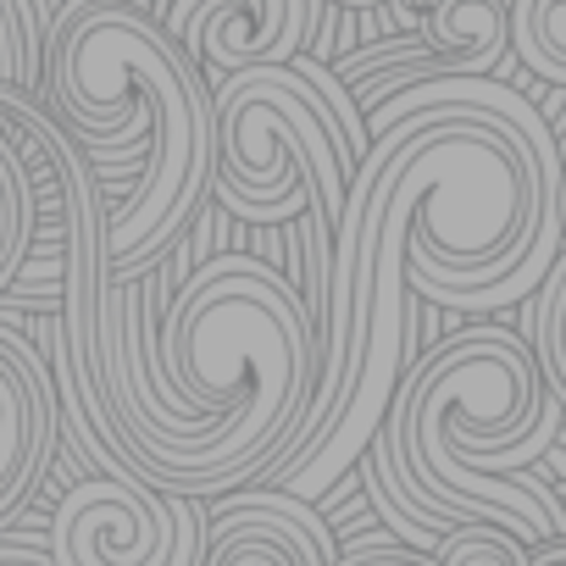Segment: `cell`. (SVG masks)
<instances>
[{"mask_svg":"<svg viewBox=\"0 0 566 566\" xmlns=\"http://www.w3.org/2000/svg\"><path fill=\"white\" fill-rule=\"evenodd\" d=\"M56 378L40 350L0 328V527H7L40 489L56 455Z\"/></svg>","mask_w":566,"mask_h":566,"instance_id":"cell-6","label":"cell"},{"mask_svg":"<svg viewBox=\"0 0 566 566\" xmlns=\"http://www.w3.org/2000/svg\"><path fill=\"white\" fill-rule=\"evenodd\" d=\"M0 78L34 90V40H29V7L0 0Z\"/></svg>","mask_w":566,"mask_h":566,"instance_id":"cell-12","label":"cell"},{"mask_svg":"<svg viewBox=\"0 0 566 566\" xmlns=\"http://www.w3.org/2000/svg\"><path fill=\"white\" fill-rule=\"evenodd\" d=\"M0 566H51V560H40L34 549H0Z\"/></svg>","mask_w":566,"mask_h":566,"instance_id":"cell-15","label":"cell"},{"mask_svg":"<svg viewBox=\"0 0 566 566\" xmlns=\"http://www.w3.org/2000/svg\"><path fill=\"white\" fill-rule=\"evenodd\" d=\"M511 45L538 78L566 84V0H511Z\"/></svg>","mask_w":566,"mask_h":566,"instance_id":"cell-10","label":"cell"},{"mask_svg":"<svg viewBox=\"0 0 566 566\" xmlns=\"http://www.w3.org/2000/svg\"><path fill=\"white\" fill-rule=\"evenodd\" d=\"M34 184H29V167L18 161V150L0 139V295L18 283V266L29 255V239H34Z\"/></svg>","mask_w":566,"mask_h":566,"instance_id":"cell-9","label":"cell"},{"mask_svg":"<svg viewBox=\"0 0 566 566\" xmlns=\"http://www.w3.org/2000/svg\"><path fill=\"white\" fill-rule=\"evenodd\" d=\"M200 544V500L161 494L134 472L73 483L51 516V566H195Z\"/></svg>","mask_w":566,"mask_h":566,"instance_id":"cell-4","label":"cell"},{"mask_svg":"<svg viewBox=\"0 0 566 566\" xmlns=\"http://www.w3.org/2000/svg\"><path fill=\"white\" fill-rule=\"evenodd\" d=\"M433 566H533V544H522L511 527L494 522H461L439 533Z\"/></svg>","mask_w":566,"mask_h":566,"instance_id":"cell-11","label":"cell"},{"mask_svg":"<svg viewBox=\"0 0 566 566\" xmlns=\"http://www.w3.org/2000/svg\"><path fill=\"white\" fill-rule=\"evenodd\" d=\"M334 7H384V0H334Z\"/></svg>","mask_w":566,"mask_h":566,"instance_id":"cell-17","label":"cell"},{"mask_svg":"<svg viewBox=\"0 0 566 566\" xmlns=\"http://www.w3.org/2000/svg\"><path fill=\"white\" fill-rule=\"evenodd\" d=\"M161 29L217 73L290 62V0H145Z\"/></svg>","mask_w":566,"mask_h":566,"instance_id":"cell-7","label":"cell"},{"mask_svg":"<svg viewBox=\"0 0 566 566\" xmlns=\"http://www.w3.org/2000/svg\"><path fill=\"white\" fill-rule=\"evenodd\" d=\"M161 422L117 439V461L189 500L261 483L317 384V345L290 277L261 255H211L161 317Z\"/></svg>","mask_w":566,"mask_h":566,"instance_id":"cell-2","label":"cell"},{"mask_svg":"<svg viewBox=\"0 0 566 566\" xmlns=\"http://www.w3.org/2000/svg\"><path fill=\"white\" fill-rule=\"evenodd\" d=\"M334 566H433V555H411L400 544H356Z\"/></svg>","mask_w":566,"mask_h":566,"instance_id":"cell-13","label":"cell"},{"mask_svg":"<svg viewBox=\"0 0 566 566\" xmlns=\"http://www.w3.org/2000/svg\"><path fill=\"white\" fill-rule=\"evenodd\" d=\"M18 7H34V0H18Z\"/></svg>","mask_w":566,"mask_h":566,"instance_id":"cell-18","label":"cell"},{"mask_svg":"<svg viewBox=\"0 0 566 566\" xmlns=\"http://www.w3.org/2000/svg\"><path fill=\"white\" fill-rule=\"evenodd\" d=\"M339 544L317 522L312 500L290 489H228L222 511L206 516L195 566H334Z\"/></svg>","mask_w":566,"mask_h":566,"instance_id":"cell-5","label":"cell"},{"mask_svg":"<svg viewBox=\"0 0 566 566\" xmlns=\"http://www.w3.org/2000/svg\"><path fill=\"white\" fill-rule=\"evenodd\" d=\"M560 433V400L549 395L533 345L511 328H472L406 361L378 433L361 450V478L378 516L428 549L461 522L511 527L522 544L566 533V511L522 472Z\"/></svg>","mask_w":566,"mask_h":566,"instance_id":"cell-1","label":"cell"},{"mask_svg":"<svg viewBox=\"0 0 566 566\" xmlns=\"http://www.w3.org/2000/svg\"><path fill=\"white\" fill-rule=\"evenodd\" d=\"M560 139V134H555ZM560 228H566V139H560Z\"/></svg>","mask_w":566,"mask_h":566,"instance_id":"cell-16","label":"cell"},{"mask_svg":"<svg viewBox=\"0 0 566 566\" xmlns=\"http://www.w3.org/2000/svg\"><path fill=\"white\" fill-rule=\"evenodd\" d=\"M62 123L117 156L145 150L134 195L101 217L106 277L150 272L217 184V106L195 56L145 0H73L51 29Z\"/></svg>","mask_w":566,"mask_h":566,"instance_id":"cell-3","label":"cell"},{"mask_svg":"<svg viewBox=\"0 0 566 566\" xmlns=\"http://www.w3.org/2000/svg\"><path fill=\"white\" fill-rule=\"evenodd\" d=\"M422 34L450 73H494L511 51V0H428Z\"/></svg>","mask_w":566,"mask_h":566,"instance_id":"cell-8","label":"cell"},{"mask_svg":"<svg viewBox=\"0 0 566 566\" xmlns=\"http://www.w3.org/2000/svg\"><path fill=\"white\" fill-rule=\"evenodd\" d=\"M533 566H566V533L549 544H533Z\"/></svg>","mask_w":566,"mask_h":566,"instance_id":"cell-14","label":"cell"}]
</instances>
